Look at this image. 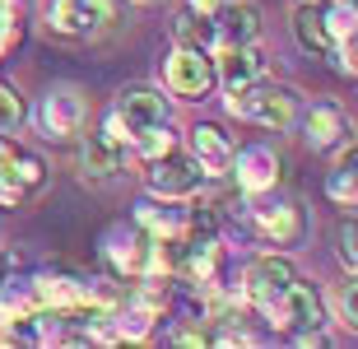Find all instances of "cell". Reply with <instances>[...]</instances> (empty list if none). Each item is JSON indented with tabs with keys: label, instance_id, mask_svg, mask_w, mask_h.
<instances>
[{
	"label": "cell",
	"instance_id": "obj_13",
	"mask_svg": "<svg viewBox=\"0 0 358 349\" xmlns=\"http://www.w3.org/2000/svg\"><path fill=\"white\" fill-rule=\"evenodd\" d=\"M28 289L38 298V308H52V312H75L89 303V280H75L66 270H42Z\"/></svg>",
	"mask_w": 358,
	"mask_h": 349
},
{
	"label": "cell",
	"instance_id": "obj_30",
	"mask_svg": "<svg viewBox=\"0 0 358 349\" xmlns=\"http://www.w3.org/2000/svg\"><path fill=\"white\" fill-rule=\"evenodd\" d=\"M19 38H24V28H19V14H0V56L14 52V47H19Z\"/></svg>",
	"mask_w": 358,
	"mask_h": 349
},
{
	"label": "cell",
	"instance_id": "obj_1",
	"mask_svg": "<svg viewBox=\"0 0 358 349\" xmlns=\"http://www.w3.org/2000/svg\"><path fill=\"white\" fill-rule=\"evenodd\" d=\"M228 112L242 121H256L266 131H289L293 117H298V94L284 89V84L252 80V84H242V89H228Z\"/></svg>",
	"mask_w": 358,
	"mask_h": 349
},
{
	"label": "cell",
	"instance_id": "obj_7",
	"mask_svg": "<svg viewBox=\"0 0 358 349\" xmlns=\"http://www.w3.org/2000/svg\"><path fill=\"white\" fill-rule=\"evenodd\" d=\"M298 280V270H293L289 256H256L252 266H247V275H242V298L252 303V308H266V303H275L289 284Z\"/></svg>",
	"mask_w": 358,
	"mask_h": 349
},
{
	"label": "cell",
	"instance_id": "obj_19",
	"mask_svg": "<svg viewBox=\"0 0 358 349\" xmlns=\"http://www.w3.org/2000/svg\"><path fill=\"white\" fill-rule=\"evenodd\" d=\"M121 159H126V149L112 145V140H103V135H89L80 149V168L89 182H107V177L121 173Z\"/></svg>",
	"mask_w": 358,
	"mask_h": 349
},
{
	"label": "cell",
	"instance_id": "obj_11",
	"mask_svg": "<svg viewBox=\"0 0 358 349\" xmlns=\"http://www.w3.org/2000/svg\"><path fill=\"white\" fill-rule=\"evenodd\" d=\"M224 270V247H219V233L214 238H182V261H177V280L186 284H214Z\"/></svg>",
	"mask_w": 358,
	"mask_h": 349
},
{
	"label": "cell",
	"instance_id": "obj_4",
	"mask_svg": "<svg viewBox=\"0 0 358 349\" xmlns=\"http://www.w3.org/2000/svg\"><path fill=\"white\" fill-rule=\"evenodd\" d=\"M145 187H149V196H159V201H191V196L205 187V168H200L191 154L173 149V154H163V159H149Z\"/></svg>",
	"mask_w": 358,
	"mask_h": 349
},
{
	"label": "cell",
	"instance_id": "obj_26",
	"mask_svg": "<svg viewBox=\"0 0 358 349\" xmlns=\"http://www.w3.org/2000/svg\"><path fill=\"white\" fill-rule=\"evenodd\" d=\"M335 308H340V322L349 331H358V270H349V280L340 284V294H335Z\"/></svg>",
	"mask_w": 358,
	"mask_h": 349
},
{
	"label": "cell",
	"instance_id": "obj_32",
	"mask_svg": "<svg viewBox=\"0 0 358 349\" xmlns=\"http://www.w3.org/2000/svg\"><path fill=\"white\" fill-rule=\"evenodd\" d=\"M340 173H349V177H358V145H349L345 140V154H340V163H335Z\"/></svg>",
	"mask_w": 358,
	"mask_h": 349
},
{
	"label": "cell",
	"instance_id": "obj_8",
	"mask_svg": "<svg viewBox=\"0 0 358 349\" xmlns=\"http://www.w3.org/2000/svg\"><path fill=\"white\" fill-rule=\"evenodd\" d=\"M228 173L238 182V191L247 196H270L279 187V154L266 145H247V149H233V163Z\"/></svg>",
	"mask_w": 358,
	"mask_h": 349
},
{
	"label": "cell",
	"instance_id": "obj_9",
	"mask_svg": "<svg viewBox=\"0 0 358 349\" xmlns=\"http://www.w3.org/2000/svg\"><path fill=\"white\" fill-rule=\"evenodd\" d=\"M103 252H107V266L117 270V275H126V280H140V275H149L154 238H149L140 224H131V229H112V233L103 238Z\"/></svg>",
	"mask_w": 358,
	"mask_h": 349
},
{
	"label": "cell",
	"instance_id": "obj_6",
	"mask_svg": "<svg viewBox=\"0 0 358 349\" xmlns=\"http://www.w3.org/2000/svg\"><path fill=\"white\" fill-rule=\"evenodd\" d=\"M252 224H256V233H261L266 242H275V247H298V242L307 238V215H303V205L293 201V196L261 201L252 210Z\"/></svg>",
	"mask_w": 358,
	"mask_h": 349
},
{
	"label": "cell",
	"instance_id": "obj_21",
	"mask_svg": "<svg viewBox=\"0 0 358 349\" xmlns=\"http://www.w3.org/2000/svg\"><path fill=\"white\" fill-rule=\"evenodd\" d=\"M173 47H200V52H214V19L196 10H182L173 19Z\"/></svg>",
	"mask_w": 358,
	"mask_h": 349
},
{
	"label": "cell",
	"instance_id": "obj_5",
	"mask_svg": "<svg viewBox=\"0 0 358 349\" xmlns=\"http://www.w3.org/2000/svg\"><path fill=\"white\" fill-rule=\"evenodd\" d=\"M84 121H89V98H84V89H75V84H52L47 98H42V108H38L42 135H47V140H75V135L84 131Z\"/></svg>",
	"mask_w": 358,
	"mask_h": 349
},
{
	"label": "cell",
	"instance_id": "obj_2",
	"mask_svg": "<svg viewBox=\"0 0 358 349\" xmlns=\"http://www.w3.org/2000/svg\"><path fill=\"white\" fill-rule=\"evenodd\" d=\"M266 322L275 326V331H284V336L303 340V336H317L321 326H326V308H321V294L317 284L307 280H293L284 294L275 298V303H266Z\"/></svg>",
	"mask_w": 358,
	"mask_h": 349
},
{
	"label": "cell",
	"instance_id": "obj_16",
	"mask_svg": "<svg viewBox=\"0 0 358 349\" xmlns=\"http://www.w3.org/2000/svg\"><path fill=\"white\" fill-rule=\"evenodd\" d=\"M293 38H298V47L312 52V56H331L335 52L331 24H326V0H312V5H298V10H293Z\"/></svg>",
	"mask_w": 358,
	"mask_h": 349
},
{
	"label": "cell",
	"instance_id": "obj_25",
	"mask_svg": "<svg viewBox=\"0 0 358 349\" xmlns=\"http://www.w3.org/2000/svg\"><path fill=\"white\" fill-rule=\"evenodd\" d=\"M84 10H89V24L93 33H107V28H117L121 24V0H84Z\"/></svg>",
	"mask_w": 358,
	"mask_h": 349
},
{
	"label": "cell",
	"instance_id": "obj_12",
	"mask_svg": "<svg viewBox=\"0 0 358 349\" xmlns=\"http://www.w3.org/2000/svg\"><path fill=\"white\" fill-rule=\"evenodd\" d=\"M252 42H261V10L242 5V0H228L224 10L214 14V52L219 47H252Z\"/></svg>",
	"mask_w": 358,
	"mask_h": 349
},
{
	"label": "cell",
	"instance_id": "obj_34",
	"mask_svg": "<svg viewBox=\"0 0 358 349\" xmlns=\"http://www.w3.org/2000/svg\"><path fill=\"white\" fill-rule=\"evenodd\" d=\"M10 149H14V145H10V140H5V135H0V163L10 159Z\"/></svg>",
	"mask_w": 358,
	"mask_h": 349
},
{
	"label": "cell",
	"instance_id": "obj_3",
	"mask_svg": "<svg viewBox=\"0 0 358 349\" xmlns=\"http://www.w3.org/2000/svg\"><path fill=\"white\" fill-rule=\"evenodd\" d=\"M163 84H168V94L186 98V103L210 98V89L219 84L214 52H200V47H173L168 61H163Z\"/></svg>",
	"mask_w": 358,
	"mask_h": 349
},
{
	"label": "cell",
	"instance_id": "obj_23",
	"mask_svg": "<svg viewBox=\"0 0 358 349\" xmlns=\"http://www.w3.org/2000/svg\"><path fill=\"white\" fill-rule=\"evenodd\" d=\"M0 168H5L24 191H42V187H47V163L33 159V154H24V149H10V159L0 163Z\"/></svg>",
	"mask_w": 358,
	"mask_h": 349
},
{
	"label": "cell",
	"instance_id": "obj_18",
	"mask_svg": "<svg viewBox=\"0 0 358 349\" xmlns=\"http://www.w3.org/2000/svg\"><path fill=\"white\" fill-rule=\"evenodd\" d=\"M135 224L149 238H186V210H177V201H140L135 205Z\"/></svg>",
	"mask_w": 358,
	"mask_h": 349
},
{
	"label": "cell",
	"instance_id": "obj_24",
	"mask_svg": "<svg viewBox=\"0 0 358 349\" xmlns=\"http://www.w3.org/2000/svg\"><path fill=\"white\" fill-rule=\"evenodd\" d=\"M24 121H28V108H24V98H19V89L0 80V131H19Z\"/></svg>",
	"mask_w": 358,
	"mask_h": 349
},
{
	"label": "cell",
	"instance_id": "obj_29",
	"mask_svg": "<svg viewBox=\"0 0 358 349\" xmlns=\"http://www.w3.org/2000/svg\"><path fill=\"white\" fill-rule=\"evenodd\" d=\"M103 140H112V145H121V149L131 145V126H126V117H121L117 108L103 117Z\"/></svg>",
	"mask_w": 358,
	"mask_h": 349
},
{
	"label": "cell",
	"instance_id": "obj_22",
	"mask_svg": "<svg viewBox=\"0 0 358 349\" xmlns=\"http://www.w3.org/2000/svg\"><path fill=\"white\" fill-rule=\"evenodd\" d=\"M131 145H135V154L140 159H163V154H173L177 149V131L168 126V121H154V126H140V131L131 135Z\"/></svg>",
	"mask_w": 358,
	"mask_h": 349
},
{
	"label": "cell",
	"instance_id": "obj_14",
	"mask_svg": "<svg viewBox=\"0 0 358 349\" xmlns=\"http://www.w3.org/2000/svg\"><path fill=\"white\" fill-rule=\"evenodd\" d=\"M214 70H219L224 89H242L252 80H266V52L256 42L252 47H219L214 52Z\"/></svg>",
	"mask_w": 358,
	"mask_h": 349
},
{
	"label": "cell",
	"instance_id": "obj_17",
	"mask_svg": "<svg viewBox=\"0 0 358 349\" xmlns=\"http://www.w3.org/2000/svg\"><path fill=\"white\" fill-rule=\"evenodd\" d=\"M191 159L205 168V177L228 173V163H233V140H228L214 121H200L196 131H191Z\"/></svg>",
	"mask_w": 358,
	"mask_h": 349
},
{
	"label": "cell",
	"instance_id": "obj_37",
	"mask_svg": "<svg viewBox=\"0 0 358 349\" xmlns=\"http://www.w3.org/2000/svg\"><path fill=\"white\" fill-rule=\"evenodd\" d=\"M354 205H358V201H354Z\"/></svg>",
	"mask_w": 358,
	"mask_h": 349
},
{
	"label": "cell",
	"instance_id": "obj_35",
	"mask_svg": "<svg viewBox=\"0 0 358 349\" xmlns=\"http://www.w3.org/2000/svg\"><path fill=\"white\" fill-rule=\"evenodd\" d=\"M140 5H159V0H140Z\"/></svg>",
	"mask_w": 358,
	"mask_h": 349
},
{
	"label": "cell",
	"instance_id": "obj_31",
	"mask_svg": "<svg viewBox=\"0 0 358 349\" xmlns=\"http://www.w3.org/2000/svg\"><path fill=\"white\" fill-rule=\"evenodd\" d=\"M205 340H210L205 326H177L173 331V345H205Z\"/></svg>",
	"mask_w": 358,
	"mask_h": 349
},
{
	"label": "cell",
	"instance_id": "obj_10",
	"mask_svg": "<svg viewBox=\"0 0 358 349\" xmlns=\"http://www.w3.org/2000/svg\"><path fill=\"white\" fill-rule=\"evenodd\" d=\"M354 135V126H349L345 108L340 103H331V98H321V103H312L303 117V140L307 149H317V154H331V149H340Z\"/></svg>",
	"mask_w": 358,
	"mask_h": 349
},
{
	"label": "cell",
	"instance_id": "obj_36",
	"mask_svg": "<svg viewBox=\"0 0 358 349\" xmlns=\"http://www.w3.org/2000/svg\"><path fill=\"white\" fill-rule=\"evenodd\" d=\"M298 5H312V0H298Z\"/></svg>",
	"mask_w": 358,
	"mask_h": 349
},
{
	"label": "cell",
	"instance_id": "obj_33",
	"mask_svg": "<svg viewBox=\"0 0 358 349\" xmlns=\"http://www.w3.org/2000/svg\"><path fill=\"white\" fill-rule=\"evenodd\" d=\"M228 0H186V10H196V14H205V19H214V14L224 10Z\"/></svg>",
	"mask_w": 358,
	"mask_h": 349
},
{
	"label": "cell",
	"instance_id": "obj_20",
	"mask_svg": "<svg viewBox=\"0 0 358 349\" xmlns=\"http://www.w3.org/2000/svg\"><path fill=\"white\" fill-rule=\"evenodd\" d=\"M47 28L61 33V38H93L84 0H47Z\"/></svg>",
	"mask_w": 358,
	"mask_h": 349
},
{
	"label": "cell",
	"instance_id": "obj_28",
	"mask_svg": "<svg viewBox=\"0 0 358 349\" xmlns=\"http://www.w3.org/2000/svg\"><path fill=\"white\" fill-rule=\"evenodd\" d=\"M340 261L349 270H358V219H345L340 224Z\"/></svg>",
	"mask_w": 358,
	"mask_h": 349
},
{
	"label": "cell",
	"instance_id": "obj_15",
	"mask_svg": "<svg viewBox=\"0 0 358 349\" xmlns=\"http://www.w3.org/2000/svg\"><path fill=\"white\" fill-rule=\"evenodd\" d=\"M117 112L126 117V126H131V135H135L140 126L168 121V98H163L159 89H149V84H131V89H121Z\"/></svg>",
	"mask_w": 358,
	"mask_h": 349
},
{
	"label": "cell",
	"instance_id": "obj_27",
	"mask_svg": "<svg viewBox=\"0 0 358 349\" xmlns=\"http://www.w3.org/2000/svg\"><path fill=\"white\" fill-rule=\"evenodd\" d=\"M335 66H340V70H345V75H358V28H354V33H349V38H340V42H335Z\"/></svg>",
	"mask_w": 358,
	"mask_h": 349
}]
</instances>
